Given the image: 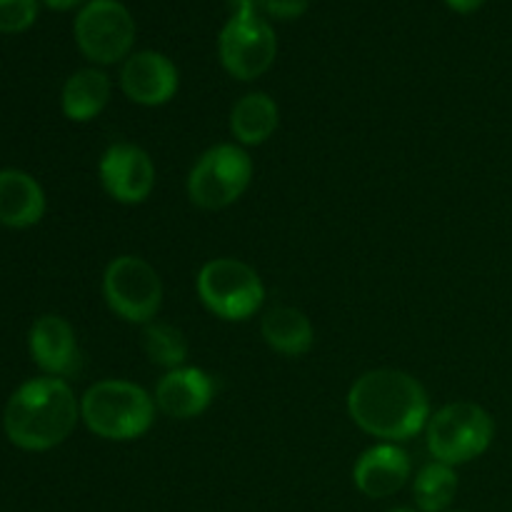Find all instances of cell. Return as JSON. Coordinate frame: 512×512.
<instances>
[{
    "instance_id": "cell-1",
    "label": "cell",
    "mask_w": 512,
    "mask_h": 512,
    "mask_svg": "<svg viewBox=\"0 0 512 512\" xmlns=\"http://www.w3.org/2000/svg\"><path fill=\"white\" fill-rule=\"evenodd\" d=\"M348 413L368 435L398 443L410 440L428 425L430 400L413 375L380 368L355 380L348 393Z\"/></svg>"
},
{
    "instance_id": "cell-2",
    "label": "cell",
    "mask_w": 512,
    "mask_h": 512,
    "mask_svg": "<svg viewBox=\"0 0 512 512\" xmlns=\"http://www.w3.org/2000/svg\"><path fill=\"white\" fill-rule=\"evenodd\" d=\"M80 418V405L63 378H35L20 385L5 405V435L18 448L43 453L65 443Z\"/></svg>"
},
{
    "instance_id": "cell-3",
    "label": "cell",
    "mask_w": 512,
    "mask_h": 512,
    "mask_svg": "<svg viewBox=\"0 0 512 512\" xmlns=\"http://www.w3.org/2000/svg\"><path fill=\"white\" fill-rule=\"evenodd\" d=\"M155 398L128 380H100L85 390L80 418L90 433L103 440H135L153 428Z\"/></svg>"
},
{
    "instance_id": "cell-4",
    "label": "cell",
    "mask_w": 512,
    "mask_h": 512,
    "mask_svg": "<svg viewBox=\"0 0 512 512\" xmlns=\"http://www.w3.org/2000/svg\"><path fill=\"white\" fill-rule=\"evenodd\" d=\"M223 68L238 80H255L268 73L278 55V35L258 13V0H235V10L218 38Z\"/></svg>"
},
{
    "instance_id": "cell-5",
    "label": "cell",
    "mask_w": 512,
    "mask_h": 512,
    "mask_svg": "<svg viewBox=\"0 0 512 512\" xmlns=\"http://www.w3.org/2000/svg\"><path fill=\"white\" fill-rule=\"evenodd\" d=\"M493 435V418L478 403H450L428 420L430 455L450 468L480 458L493 443Z\"/></svg>"
},
{
    "instance_id": "cell-6",
    "label": "cell",
    "mask_w": 512,
    "mask_h": 512,
    "mask_svg": "<svg viewBox=\"0 0 512 512\" xmlns=\"http://www.w3.org/2000/svg\"><path fill=\"white\" fill-rule=\"evenodd\" d=\"M198 295L205 308L223 320H248L265 300V285L248 263L215 258L200 268Z\"/></svg>"
},
{
    "instance_id": "cell-7",
    "label": "cell",
    "mask_w": 512,
    "mask_h": 512,
    "mask_svg": "<svg viewBox=\"0 0 512 512\" xmlns=\"http://www.w3.org/2000/svg\"><path fill=\"white\" fill-rule=\"evenodd\" d=\"M253 160L240 145L220 143L205 150L188 175V195L198 208L223 210L248 190Z\"/></svg>"
},
{
    "instance_id": "cell-8",
    "label": "cell",
    "mask_w": 512,
    "mask_h": 512,
    "mask_svg": "<svg viewBox=\"0 0 512 512\" xmlns=\"http://www.w3.org/2000/svg\"><path fill=\"white\" fill-rule=\"evenodd\" d=\"M75 43L98 65L128 60L135 43V20L120 0H88L75 15Z\"/></svg>"
},
{
    "instance_id": "cell-9",
    "label": "cell",
    "mask_w": 512,
    "mask_h": 512,
    "mask_svg": "<svg viewBox=\"0 0 512 512\" xmlns=\"http://www.w3.org/2000/svg\"><path fill=\"white\" fill-rule=\"evenodd\" d=\"M103 295L118 318L128 323H150L163 303V283L148 260L120 255L105 268Z\"/></svg>"
},
{
    "instance_id": "cell-10",
    "label": "cell",
    "mask_w": 512,
    "mask_h": 512,
    "mask_svg": "<svg viewBox=\"0 0 512 512\" xmlns=\"http://www.w3.org/2000/svg\"><path fill=\"white\" fill-rule=\"evenodd\" d=\"M98 173L105 193L125 205L143 203L155 188L153 158L133 143L110 145L100 158Z\"/></svg>"
},
{
    "instance_id": "cell-11",
    "label": "cell",
    "mask_w": 512,
    "mask_h": 512,
    "mask_svg": "<svg viewBox=\"0 0 512 512\" xmlns=\"http://www.w3.org/2000/svg\"><path fill=\"white\" fill-rule=\"evenodd\" d=\"M180 75L173 60L158 50H140L123 63L120 88L133 103L145 108H158L173 100L178 93Z\"/></svg>"
},
{
    "instance_id": "cell-12",
    "label": "cell",
    "mask_w": 512,
    "mask_h": 512,
    "mask_svg": "<svg viewBox=\"0 0 512 512\" xmlns=\"http://www.w3.org/2000/svg\"><path fill=\"white\" fill-rule=\"evenodd\" d=\"M218 383L200 368H175L155 385V405L160 413L175 420H190L203 415L215 398Z\"/></svg>"
},
{
    "instance_id": "cell-13",
    "label": "cell",
    "mask_w": 512,
    "mask_h": 512,
    "mask_svg": "<svg viewBox=\"0 0 512 512\" xmlns=\"http://www.w3.org/2000/svg\"><path fill=\"white\" fill-rule=\"evenodd\" d=\"M30 355L35 365L50 378H68L80 368V350L73 325L60 315H43L33 323L28 335Z\"/></svg>"
},
{
    "instance_id": "cell-14",
    "label": "cell",
    "mask_w": 512,
    "mask_h": 512,
    "mask_svg": "<svg viewBox=\"0 0 512 512\" xmlns=\"http://www.w3.org/2000/svg\"><path fill=\"white\" fill-rule=\"evenodd\" d=\"M410 478V458L395 443L375 445L365 450L353 470L355 488L368 498H390L398 493Z\"/></svg>"
},
{
    "instance_id": "cell-15",
    "label": "cell",
    "mask_w": 512,
    "mask_h": 512,
    "mask_svg": "<svg viewBox=\"0 0 512 512\" xmlns=\"http://www.w3.org/2000/svg\"><path fill=\"white\" fill-rule=\"evenodd\" d=\"M45 213V193L33 175L23 170H0V225L30 228Z\"/></svg>"
},
{
    "instance_id": "cell-16",
    "label": "cell",
    "mask_w": 512,
    "mask_h": 512,
    "mask_svg": "<svg viewBox=\"0 0 512 512\" xmlns=\"http://www.w3.org/2000/svg\"><path fill=\"white\" fill-rule=\"evenodd\" d=\"M110 100V78L98 68H83L70 75L63 85L60 105L65 118L75 123H88L98 118Z\"/></svg>"
},
{
    "instance_id": "cell-17",
    "label": "cell",
    "mask_w": 512,
    "mask_h": 512,
    "mask_svg": "<svg viewBox=\"0 0 512 512\" xmlns=\"http://www.w3.org/2000/svg\"><path fill=\"white\" fill-rule=\"evenodd\" d=\"M260 333L275 353L290 355V358L305 355L315 343V330L308 315L298 308H288V305L268 310L263 325H260Z\"/></svg>"
},
{
    "instance_id": "cell-18",
    "label": "cell",
    "mask_w": 512,
    "mask_h": 512,
    "mask_svg": "<svg viewBox=\"0 0 512 512\" xmlns=\"http://www.w3.org/2000/svg\"><path fill=\"white\" fill-rule=\"evenodd\" d=\"M280 123L278 103L268 93H248L233 105L230 133L243 145H263Z\"/></svg>"
},
{
    "instance_id": "cell-19",
    "label": "cell",
    "mask_w": 512,
    "mask_h": 512,
    "mask_svg": "<svg viewBox=\"0 0 512 512\" xmlns=\"http://www.w3.org/2000/svg\"><path fill=\"white\" fill-rule=\"evenodd\" d=\"M458 493V475L445 463H428L418 473L413 485V498L423 512H443Z\"/></svg>"
},
{
    "instance_id": "cell-20",
    "label": "cell",
    "mask_w": 512,
    "mask_h": 512,
    "mask_svg": "<svg viewBox=\"0 0 512 512\" xmlns=\"http://www.w3.org/2000/svg\"><path fill=\"white\" fill-rule=\"evenodd\" d=\"M143 350L150 358V363L160 368H183L188 358V340L178 328L168 323H150L143 330Z\"/></svg>"
},
{
    "instance_id": "cell-21",
    "label": "cell",
    "mask_w": 512,
    "mask_h": 512,
    "mask_svg": "<svg viewBox=\"0 0 512 512\" xmlns=\"http://www.w3.org/2000/svg\"><path fill=\"white\" fill-rule=\"evenodd\" d=\"M38 18V0H0V33H23Z\"/></svg>"
},
{
    "instance_id": "cell-22",
    "label": "cell",
    "mask_w": 512,
    "mask_h": 512,
    "mask_svg": "<svg viewBox=\"0 0 512 512\" xmlns=\"http://www.w3.org/2000/svg\"><path fill=\"white\" fill-rule=\"evenodd\" d=\"M310 0H258L260 8L270 15V18L278 20H293L308 10Z\"/></svg>"
},
{
    "instance_id": "cell-23",
    "label": "cell",
    "mask_w": 512,
    "mask_h": 512,
    "mask_svg": "<svg viewBox=\"0 0 512 512\" xmlns=\"http://www.w3.org/2000/svg\"><path fill=\"white\" fill-rule=\"evenodd\" d=\"M448 3L450 10H455V13H475V10H480L485 5V0H445Z\"/></svg>"
},
{
    "instance_id": "cell-24",
    "label": "cell",
    "mask_w": 512,
    "mask_h": 512,
    "mask_svg": "<svg viewBox=\"0 0 512 512\" xmlns=\"http://www.w3.org/2000/svg\"><path fill=\"white\" fill-rule=\"evenodd\" d=\"M43 3L48 5L50 10H60V13H63V10L83 8V5H85V0H43Z\"/></svg>"
},
{
    "instance_id": "cell-25",
    "label": "cell",
    "mask_w": 512,
    "mask_h": 512,
    "mask_svg": "<svg viewBox=\"0 0 512 512\" xmlns=\"http://www.w3.org/2000/svg\"><path fill=\"white\" fill-rule=\"evenodd\" d=\"M388 512H413V510H408V508H393V510H388Z\"/></svg>"
},
{
    "instance_id": "cell-26",
    "label": "cell",
    "mask_w": 512,
    "mask_h": 512,
    "mask_svg": "<svg viewBox=\"0 0 512 512\" xmlns=\"http://www.w3.org/2000/svg\"><path fill=\"white\" fill-rule=\"evenodd\" d=\"M458 512H463V510H458Z\"/></svg>"
}]
</instances>
